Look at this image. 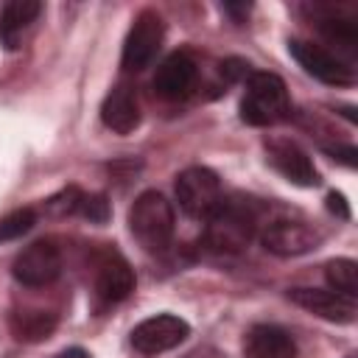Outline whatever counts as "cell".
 I'll return each instance as SVG.
<instances>
[{"label":"cell","mask_w":358,"mask_h":358,"mask_svg":"<svg viewBox=\"0 0 358 358\" xmlns=\"http://www.w3.org/2000/svg\"><path fill=\"white\" fill-rule=\"evenodd\" d=\"M78 215L95 221V224H103L109 218V201L103 196H81V204H78Z\"/></svg>","instance_id":"44dd1931"},{"label":"cell","mask_w":358,"mask_h":358,"mask_svg":"<svg viewBox=\"0 0 358 358\" xmlns=\"http://www.w3.org/2000/svg\"><path fill=\"white\" fill-rule=\"evenodd\" d=\"M288 299L299 308H305L308 313L313 316H322L327 322H338V324H347L355 319L358 313V305L352 296H344L333 288H291L288 291Z\"/></svg>","instance_id":"8fae6325"},{"label":"cell","mask_w":358,"mask_h":358,"mask_svg":"<svg viewBox=\"0 0 358 358\" xmlns=\"http://www.w3.org/2000/svg\"><path fill=\"white\" fill-rule=\"evenodd\" d=\"M324 274H327V282H330L333 291L355 299V294H358V268H355V263L350 257L330 260Z\"/></svg>","instance_id":"ac0fdd59"},{"label":"cell","mask_w":358,"mask_h":358,"mask_svg":"<svg viewBox=\"0 0 358 358\" xmlns=\"http://www.w3.org/2000/svg\"><path fill=\"white\" fill-rule=\"evenodd\" d=\"M101 120L115 134H131L140 126V103L129 84H117L101 103Z\"/></svg>","instance_id":"4fadbf2b"},{"label":"cell","mask_w":358,"mask_h":358,"mask_svg":"<svg viewBox=\"0 0 358 358\" xmlns=\"http://www.w3.org/2000/svg\"><path fill=\"white\" fill-rule=\"evenodd\" d=\"M34 224H36V213L31 207L14 210L6 218H0V241H17V238H22Z\"/></svg>","instance_id":"d6986e66"},{"label":"cell","mask_w":358,"mask_h":358,"mask_svg":"<svg viewBox=\"0 0 358 358\" xmlns=\"http://www.w3.org/2000/svg\"><path fill=\"white\" fill-rule=\"evenodd\" d=\"M162 36H165L162 17L151 8L140 11L126 34V42H123V67L134 70V73L145 70L157 59V53L162 48Z\"/></svg>","instance_id":"5b68a950"},{"label":"cell","mask_w":358,"mask_h":358,"mask_svg":"<svg viewBox=\"0 0 358 358\" xmlns=\"http://www.w3.org/2000/svg\"><path fill=\"white\" fill-rule=\"evenodd\" d=\"M193 81H196V62H193V56H187L182 50L179 53H171L157 67V73H154V90H157V95H162L168 101H176L182 95H187L190 87H193Z\"/></svg>","instance_id":"5bb4252c"},{"label":"cell","mask_w":358,"mask_h":358,"mask_svg":"<svg viewBox=\"0 0 358 358\" xmlns=\"http://www.w3.org/2000/svg\"><path fill=\"white\" fill-rule=\"evenodd\" d=\"M56 316L48 310H22L11 316V330L20 341H42L53 333Z\"/></svg>","instance_id":"e0dca14e"},{"label":"cell","mask_w":358,"mask_h":358,"mask_svg":"<svg viewBox=\"0 0 358 358\" xmlns=\"http://www.w3.org/2000/svg\"><path fill=\"white\" fill-rule=\"evenodd\" d=\"M246 358H296V344L288 330L277 324H255L243 338Z\"/></svg>","instance_id":"9a60e30c"},{"label":"cell","mask_w":358,"mask_h":358,"mask_svg":"<svg viewBox=\"0 0 358 358\" xmlns=\"http://www.w3.org/2000/svg\"><path fill=\"white\" fill-rule=\"evenodd\" d=\"M190 336V324L173 313H157L143 319L131 330V347L140 355H159L173 347H179Z\"/></svg>","instance_id":"52a82bcc"},{"label":"cell","mask_w":358,"mask_h":358,"mask_svg":"<svg viewBox=\"0 0 358 358\" xmlns=\"http://www.w3.org/2000/svg\"><path fill=\"white\" fill-rule=\"evenodd\" d=\"M81 190L78 187H67L62 193H56L53 199H48V213L50 215H73L78 213V204H81Z\"/></svg>","instance_id":"ffe728a7"},{"label":"cell","mask_w":358,"mask_h":358,"mask_svg":"<svg viewBox=\"0 0 358 358\" xmlns=\"http://www.w3.org/2000/svg\"><path fill=\"white\" fill-rule=\"evenodd\" d=\"M327 207H330L333 213H338L341 218H350V207L344 204V196H338V193H330V196H327Z\"/></svg>","instance_id":"7402d4cb"},{"label":"cell","mask_w":358,"mask_h":358,"mask_svg":"<svg viewBox=\"0 0 358 358\" xmlns=\"http://www.w3.org/2000/svg\"><path fill=\"white\" fill-rule=\"evenodd\" d=\"M129 229H131L134 241L145 252L168 249L171 238H173V229H176V218H173L171 201L157 190L140 193L134 199L131 210H129Z\"/></svg>","instance_id":"6da1fadb"},{"label":"cell","mask_w":358,"mask_h":358,"mask_svg":"<svg viewBox=\"0 0 358 358\" xmlns=\"http://www.w3.org/2000/svg\"><path fill=\"white\" fill-rule=\"evenodd\" d=\"M11 274L20 285L28 288H45L59 280L62 274V252L53 241H36L25 246L11 266Z\"/></svg>","instance_id":"8992f818"},{"label":"cell","mask_w":358,"mask_h":358,"mask_svg":"<svg viewBox=\"0 0 358 358\" xmlns=\"http://www.w3.org/2000/svg\"><path fill=\"white\" fill-rule=\"evenodd\" d=\"M62 358H87V355H84V350H64Z\"/></svg>","instance_id":"603a6c76"},{"label":"cell","mask_w":358,"mask_h":358,"mask_svg":"<svg viewBox=\"0 0 358 358\" xmlns=\"http://www.w3.org/2000/svg\"><path fill=\"white\" fill-rule=\"evenodd\" d=\"M266 154H268V162L294 185H302V187H313L319 185V173L310 162V157L291 140H271L266 145Z\"/></svg>","instance_id":"7c38bea8"},{"label":"cell","mask_w":358,"mask_h":358,"mask_svg":"<svg viewBox=\"0 0 358 358\" xmlns=\"http://www.w3.org/2000/svg\"><path fill=\"white\" fill-rule=\"evenodd\" d=\"M176 201L185 210V215L207 221L224 204V193H221L218 176L210 168H201V165L185 168L176 176Z\"/></svg>","instance_id":"277c9868"},{"label":"cell","mask_w":358,"mask_h":358,"mask_svg":"<svg viewBox=\"0 0 358 358\" xmlns=\"http://www.w3.org/2000/svg\"><path fill=\"white\" fill-rule=\"evenodd\" d=\"M260 243H263L266 252H271L277 257H296V255H305V252L316 249L322 243V235L305 221L274 218L263 227Z\"/></svg>","instance_id":"ba28073f"},{"label":"cell","mask_w":358,"mask_h":358,"mask_svg":"<svg viewBox=\"0 0 358 358\" xmlns=\"http://www.w3.org/2000/svg\"><path fill=\"white\" fill-rule=\"evenodd\" d=\"M42 14V3L36 0H11L3 6L0 11V42L3 48L14 50L22 39V34L36 22V17Z\"/></svg>","instance_id":"2e32d148"},{"label":"cell","mask_w":358,"mask_h":358,"mask_svg":"<svg viewBox=\"0 0 358 358\" xmlns=\"http://www.w3.org/2000/svg\"><path fill=\"white\" fill-rule=\"evenodd\" d=\"M288 115V92L274 73H249L246 95L241 101V117L249 126H271Z\"/></svg>","instance_id":"3957f363"},{"label":"cell","mask_w":358,"mask_h":358,"mask_svg":"<svg viewBox=\"0 0 358 358\" xmlns=\"http://www.w3.org/2000/svg\"><path fill=\"white\" fill-rule=\"evenodd\" d=\"M92 268H95V296L103 302V305H115V302H123L131 291H134V271L129 266V260L123 255H117L115 249H103L95 255L92 260Z\"/></svg>","instance_id":"9c48e42d"},{"label":"cell","mask_w":358,"mask_h":358,"mask_svg":"<svg viewBox=\"0 0 358 358\" xmlns=\"http://www.w3.org/2000/svg\"><path fill=\"white\" fill-rule=\"evenodd\" d=\"M288 53L299 62V67H302L305 73H310L313 78H319V81H324V84L350 87V84L355 81L352 67L344 64L336 53H330V50L322 48V45L302 42V39H291V42H288Z\"/></svg>","instance_id":"30bf717a"},{"label":"cell","mask_w":358,"mask_h":358,"mask_svg":"<svg viewBox=\"0 0 358 358\" xmlns=\"http://www.w3.org/2000/svg\"><path fill=\"white\" fill-rule=\"evenodd\" d=\"M255 213L241 201H227L207 218L204 243L218 255H238L255 235Z\"/></svg>","instance_id":"7a4b0ae2"}]
</instances>
